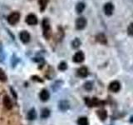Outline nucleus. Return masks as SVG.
Wrapping results in <instances>:
<instances>
[{
  "label": "nucleus",
  "mask_w": 133,
  "mask_h": 125,
  "mask_svg": "<svg viewBox=\"0 0 133 125\" xmlns=\"http://www.w3.org/2000/svg\"><path fill=\"white\" fill-rule=\"evenodd\" d=\"M42 27H43V34L46 39H49L52 35V29L50 25L49 20L47 18H44L42 22Z\"/></svg>",
  "instance_id": "1"
},
{
  "label": "nucleus",
  "mask_w": 133,
  "mask_h": 125,
  "mask_svg": "<svg viewBox=\"0 0 133 125\" xmlns=\"http://www.w3.org/2000/svg\"><path fill=\"white\" fill-rule=\"evenodd\" d=\"M20 17L21 14L18 12H12L11 14L8 16L7 18V21L8 23L10 25H15L18 23V21L20 20Z\"/></svg>",
  "instance_id": "2"
},
{
  "label": "nucleus",
  "mask_w": 133,
  "mask_h": 125,
  "mask_svg": "<svg viewBox=\"0 0 133 125\" xmlns=\"http://www.w3.org/2000/svg\"><path fill=\"white\" fill-rule=\"evenodd\" d=\"M75 26H76V28L77 30H82V29L85 28V27L87 26V19L84 17H79L76 20Z\"/></svg>",
  "instance_id": "3"
},
{
  "label": "nucleus",
  "mask_w": 133,
  "mask_h": 125,
  "mask_svg": "<svg viewBox=\"0 0 133 125\" xmlns=\"http://www.w3.org/2000/svg\"><path fill=\"white\" fill-rule=\"evenodd\" d=\"M85 102L87 103V106H89V107H94V106H100L101 104L103 103V102L102 101H100V100L97 98H85Z\"/></svg>",
  "instance_id": "4"
},
{
  "label": "nucleus",
  "mask_w": 133,
  "mask_h": 125,
  "mask_svg": "<svg viewBox=\"0 0 133 125\" xmlns=\"http://www.w3.org/2000/svg\"><path fill=\"white\" fill-rule=\"evenodd\" d=\"M25 22H26L28 25H36L38 22V20H37V18L35 14H29L28 15H27L26 18H25Z\"/></svg>",
  "instance_id": "5"
},
{
  "label": "nucleus",
  "mask_w": 133,
  "mask_h": 125,
  "mask_svg": "<svg viewBox=\"0 0 133 125\" xmlns=\"http://www.w3.org/2000/svg\"><path fill=\"white\" fill-rule=\"evenodd\" d=\"M19 39L23 42V43H28L30 41L31 36L29 34V33L26 30H23L19 33Z\"/></svg>",
  "instance_id": "6"
},
{
  "label": "nucleus",
  "mask_w": 133,
  "mask_h": 125,
  "mask_svg": "<svg viewBox=\"0 0 133 125\" xmlns=\"http://www.w3.org/2000/svg\"><path fill=\"white\" fill-rule=\"evenodd\" d=\"M114 11V5L111 3H107L104 6V12L107 16H111L113 14Z\"/></svg>",
  "instance_id": "7"
},
{
  "label": "nucleus",
  "mask_w": 133,
  "mask_h": 125,
  "mask_svg": "<svg viewBox=\"0 0 133 125\" xmlns=\"http://www.w3.org/2000/svg\"><path fill=\"white\" fill-rule=\"evenodd\" d=\"M84 58H85L84 53H83L82 51H78L73 55L72 61L75 63H82L84 61Z\"/></svg>",
  "instance_id": "8"
},
{
  "label": "nucleus",
  "mask_w": 133,
  "mask_h": 125,
  "mask_svg": "<svg viewBox=\"0 0 133 125\" xmlns=\"http://www.w3.org/2000/svg\"><path fill=\"white\" fill-rule=\"evenodd\" d=\"M120 89H121V84L118 81H113L109 84V89L111 92H114V93L118 92Z\"/></svg>",
  "instance_id": "9"
},
{
  "label": "nucleus",
  "mask_w": 133,
  "mask_h": 125,
  "mask_svg": "<svg viewBox=\"0 0 133 125\" xmlns=\"http://www.w3.org/2000/svg\"><path fill=\"white\" fill-rule=\"evenodd\" d=\"M96 39H97L98 43H102V44H107V37L105 36L104 33H99V34H97L96 36Z\"/></svg>",
  "instance_id": "10"
},
{
  "label": "nucleus",
  "mask_w": 133,
  "mask_h": 125,
  "mask_svg": "<svg viewBox=\"0 0 133 125\" xmlns=\"http://www.w3.org/2000/svg\"><path fill=\"white\" fill-rule=\"evenodd\" d=\"M3 105L7 109H11L12 108V103L10 98L8 96H4L3 98Z\"/></svg>",
  "instance_id": "11"
},
{
  "label": "nucleus",
  "mask_w": 133,
  "mask_h": 125,
  "mask_svg": "<svg viewBox=\"0 0 133 125\" xmlns=\"http://www.w3.org/2000/svg\"><path fill=\"white\" fill-rule=\"evenodd\" d=\"M40 99L42 100V101H48V100L49 99V97H50V94L48 93V90H46V89H43L41 91V93H40Z\"/></svg>",
  "instance_id": "12"
},
{
  "label": "nucleus",
  "mask_w": 133,
  "mask_h": 125,
  "mask_svg": "<svg viewBox=\"0 0 133 125\" xmlns=\"http://www.w3.org/2000/svg\"><path fill=\"white\" fill-rule=\"evenodd\" d=\"M77 74L82 78H86L88 75V70L86 67H81L80 68L77 70Z\"/></svg>",
  "instance_id": "13"
},
{
  "label": "nucleus",
  "mask_w": 133,
  "mask_h": 125,
  "mask_svg": "<svg viewBox=\"0 0 133 125\" xmlns=\"http://www.w3.org/2000/svg\"><path fill=\"white\" fill-rule=\"evenodd\" d=\"M48 2H49V0H38V4H39L41 12H43L46 9Z\"/></svg>",
  "instance_id": "14"
},
{
  "label": "nucleus",
  "mask_w": 133,
  "mask_h": 125,
  "mask_svg": "<svg viewBox=\"0 0 133 125\" xmlns=\"http://www.w3.org/2000/svg\"><path fill=\"white\" fill-rule=\"evenodd\" d=\"M84 9H85V3H84L80 2L76 5V11L77 14H82V12L84 11Z\"/></svg>",
  "instance_id": "15"
},
{
  "label": "nucleus",
  "mask_w": 133,
  "mask_h": 125,
  "mask_svg": "<svg viewBox=\"0 0 133 125\" xmlns=\"http://www.w3.org/2000/svg\"><path fill=\"white\" fill-rule=\"evenodd\" d=\"M97 115L99 117V118L104 121L106 118H107V111L106 110H104V109H101V110H98L97 111Z\"/></svg>",
  "instance_id": "16"
},
{
  "label": "nucleus",
  "mask_w": 133,
  "mask_h": 125,
  "mask_svg": "<svg viewBox=\"0 0 133 125\" xmlns=\"http://www.w3.org/2000/svg\"><path fill=\"white\" fill-rule=\"evenodd\" d=\"M59 108L62 111H65L69 108V103L66 101H61L59 103Z\"/></svg>",
  "instance_id": "17"
},
{
  "label": "nucleus",
  "mask_w": 133,
  "mask_h": 125,
  "mask_svg": "<svg viewBox=\"0 0 133 125\" xmlns=\"http://www.w3.org/2000/svg\"><path fill=\"white\" fill-rule=\"evenodd\" d=\"M77 124L78 125H89L88 120L86 117H81L77 120Z\"/></svg>",
  "instance_id": "18"
},
{
  "label": "nucleus",
  "mask_w": 133,
  "mask_h": 125,
  "mask_svg": "<svg viewBox=\"0 0 133 125\" xmlns=\"http://www.w3.org/2000/svg\"><path fill=\"white\" fill-rule=\"evenodd\" d=\"M36 117H37V114H36V111L34 108H32V109L28 112V118L30 119V120H33V119H35L36 118Z\"/></svg>",
  "instance_id": "19"
},
{
  "label": "nucleus",
  "mask_w": 133,
  "mask_h": 125,
  "mask_svg": "<svg viewBox=\"0 0 133 125\" xmlns=\"http://www.w3.org/2000/svg\"><path fill=\"white\" fill-rule=\"evenodd\" d=\"M80 45H81V41L78 38H76V39L72 42V47L73 48H77L80 47Z\"/></svg>",
  "instance_id": "20"
},
{
  "label": "nucleus",
  "mask_w": 133,
  "mask_h": 125,
  "mask_svg": "<svg viewBox=\"0 0 133 125\" xmlns=\"http://www.w3.org/2000/svg\"><path fill=\"white\" fill-rule=\"evenodd\" d=\"M50 115V111L48 109V108H44V109L42 110V113H41V117L43 118H48V117Z\"/></svg>",
  "instance_id": "21"
},
{
  "label": "nucleus",
  "mask_w": 133,
  "mask_h": 125,
  "mask_svg": "<svg viewBox=\"0 0 133 125\" xmlns=\"http://www.w3.org/2000/svg\"><path fill=\"white\" fill-rule=\"evenodd\" d=\"M0 80L3 82H5L7 80V75L2 68H0Z\"/></svg>",
  "instance_id": "22"
},
{
  "label": "nucleus",
  "mask_w": 133,
  "mask_h": 125,
  "mask_svg": "<svg viewBox=\"0 0 133 125\" xmlns=\"http://www.w3.org/2000/svg\"><path fill=\"white\" fill-rule=\"evenodd\" d=\"M66 68H68V65H66V64L65 62H62L59 64V65H58V69L61 70V71H64Z\"/></svg>",
  "instance_id": "23"
},
{
  "label": "nucleus",
  "mask_w": 133,
  "mask_h": 125,
  "mask_svg": "<svg viewBox=\"0 0 133 125\" xmlns=\"http://www.w3.org/2000/svg\"><path fill=\"white\" fill-rule=\"evenodd\" d=\"M127 33L128 35H130L131 37H133V23H130L127 27Z\"/></svg>",
  "instance_id": "24"
},
{
  "label": "nucleus",
  "mask_w": 133,
  "mask_h": 125,
  "mask_svg": "<svg viewBox=\"0 0 133 125\" xmlns=\"http://www.w3.org/2000/svg\"><path fill=\"white\" fill-rule=\"evenodd\" d=\"M84 88L87 90H91V88H92V83H91V82H87L84 84Z\"/></svg>",
  "instance_id": "25"
},
{
  "label": "nucleus",
  "mask_w": 133,
  "mask_h": 125,
  "mask_svg": "<svg viewBox=\"0 0 133 125\" xmlns=\"http://www.w3.org/2000/svg\"><path fill=\"white\" fill-rule=\"evenodd\" d=\"M4 59V52L2 48V47H0V61H3Z\"/></svg>",
  "instance_id": "26"
},
{
  "label": "nucleus",
  "mask_w": 133,
  "mask_h": 125,
  "mask_svg": "<svg viewBox=\"0 0 133 125\" xmlns=\"http://www.w3.org/2000/svg\"><path fill=\"white\" fill-rule=\"evenodd\" d=\"M130 122H131V123H133V116H132V117H131V118H130Z\"/></svg>",
  "instance_id": "27"
}]
</instances>
